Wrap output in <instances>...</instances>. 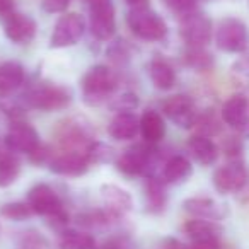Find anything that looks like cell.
Segmentation results:
<instances>
[{
	"mask_svg": "<svg viewBox=\"0 0 249 249\" xmlns=\"http://www.w3.org/2000/svg\"><path fill=\"white\" fill-rule=\"evenodd\" d=\"M55 139L58 140L65 152H79L86 156L89 147L96 142L92 126L84 116H72L58 123L55 130Z\"/></svg>",
	"mask_w": 249,
	"mask_h": 249,
	"instance_id": "1",
	"label": "cell"
},
{
	"mask_svg": "<svg viewBox=\"0 0 249 249\" xmlns=\"http://www.w3.org/2000/svg\"><path fill=\"white\" fill-rule=\"evenodd\" d=\"M118 87V75L107 65H96L82 79V97L89 106L104 103Z\"/></svg>",
	"mask_w": 249,
	"mask_h": 249,
	"instance_id": "2",
	"label": "cell"
},
{
	"mask_svg": "<svg viewBox=\"0 0 249 249\" xmlns=\"http://www.w3.org/2000/svg\"><path fill=\"white\" fill-rule=\"evenodd\" d=\"M70 103H72V92L67 87L50 82L38 84L24 94V104L31 109L58 111L65 109Z\"/></svg>",
	"mask_w": 249,
	"mask_h": 249,
	"instance_id": "3",
	"label": "cell"
},
{
	"mask_svg": "<svg viewBox=\"0 0 249 249\" xmlns=\"http://www.w3.org/2000/svg\"><path fill=\"white\" fill-rule=\"evenodd\" d=\"M128 26L135 36L143 41H160L167 35V24L157 12L149 9L147 5L133 7L128 12Z\"/></svg>",
	"mask_w": 249,
	"mask_h": 249,
	"instance_id": "4",
	"label": "cell"
},
{
	"mask_svg": "<svg viewBox=\"0 0 249 249\" xmlns=\"http://www.w3.org/2000/svg\"><path fill=\"white\" fill-rule=\"evenodd\" d=\"M28 203L33 208V212L43 217H48L50 220L56 222L60 225H65L69 217L62 207V200L55 193L52 186L48 184H36L29 190Z\"/></svg>",
	"mask_w": 249,
	"mask_h": 249,
	"instance_id": "5",
	"label": "cell"
},
{
	"mask_svg": "<svg viewBox=\"0 0 249 249\" xmlns=\"http://www.w3.org/2000/svg\"><path fill=\"white\" fill-rule=\"evenodd\" d=\"M217 48L225 53H242L249 46L248 26L237 18H225L215 29Z\"/></svg>",
	"mask_w": 249,
	"mask_h": 249,
	"instance_id": "6",
	"label": "cell"
},
{
	"mask_svg": "<svg viewBox=\"0 0 249 249\" xmlns=\"http://www.w3.org/2000/svg\"><path fill=\"white\" fill-rule=\"evenodd\" d=\"M82 2L89 12V28L92 36L101 41L113 38L116 31V19L111 0H82Z\"/></svg>",
	"mask_w": 249,
	"mask_h": 249,
	"instance_id": "7",
	"label": "cell"
},
{
	"mask_svg": "<svg viewBox=\"0 0 249 249\" xmlns=\"http://www.w3.org/2000/svg\"><path fill=\"white\" fill-rule=\"evenodd\" d=\"M156 166V149L149 145H137L126 149L116 159V169L124 176H149Z\"/></svg>",
	"mask_w": 249,
	"mask_h": 249,
	"instance_id": "8",
	"label": "cell"
},
{
	"mask_svg": "<svg viewBox=\"0 0 249 249\" xmlns=\"http://www.w3.org/2000/svg\"><path fill=\"white\" fill-rule=\"evenodd\" d=\"M248 183L249 171L241 160H232V162L224 164L213 173V186L222 195L237 193V191L244 190Z\"/></svg>",
	"mask_w": 249,
	"mask_h": 249,
	"instance_id": "9",
	"label": "cell"
},
{
	"mask_svg": "<svg viewBox=\"0 0 249 249\" xmlns=\"http://www.w3.org/2000/svg\"><path fill=\"white\" fill-rule=\"evenodd\" d=\"M84 31H86V21L82 16H79L77 12H69L56 21L52 39H50V46L67 48V46L77 45L84 36Z\"/></svg>",
	"mask_w": 249,
	"mask_h": 249,
	"instance_id": "10",
	"label": "cell"
},
{
	"mask_svg": "<svg viewBox=\"0 0 249 249\" xmlns=\"http://www.w3.org/2000/svg\"><path fill=\"white\" fill-rule=\"evenodd\" d=\"M179 35L188 46H205L212 39V21L201 12H190L179 22Z\"/></svg>",
	"mask_w": 249,
	"mask_h": 249,
	"instance_id": "11",
	"label": "cell"
},
{
	"mask_svg": "<svg viewBox=\"0 0 249 249\" xmlns=\"http://www.w3.org/2000/svg\"><path fill=\"white\" fill-rule=\"evenodd\" d=\"M41 145L39 135L29 123L24 121H14L9 126L7 135H5V147L11 152H21L31 156L38 147Z\"/></svg>",
	"mask_w": 249,
	"mask_h": 249,
	"instance_id": "12",
	"label": "cell"
},
{
	"mask_svg": "<svg viewBox=\"0 0 249 249\" xmlns=\"http://www.w3.org/2000/svg\"><path fill=\"white\" fill-rule=\"evenodd\" d=\"M162 113L181 128H191L198 120L196 106H195L193 99L184 94L167 97L162 103Z\"/></svg>",
	"mask_w": 249,
	"mask_h": 249,
	"instance_id": "13",
	"label": "cell"
},
{
	"mask_svg": "<svg viewBox=\"0 0 249 249\" xmlns=\"http://www.w3.org/2000/svg\"><path fill=\"white\" fill-rule=\"evenodd\" d=\"M4 31L12 43L26 45L36 36V21L28 14L9 12L4 18Z\"/></svg>",
	"mask_w": 249,
	"mask_h": 249,
	"instance_id": "14",
	"label": "cell"
},
{
	"mask_svg": "<svg viewBox=\"0 0 249 249\" xmlns=\"http://www.w3.org/2000/svg\"><path fill=\"white\" fill-rule=\"evenodd\" d=\"M101 198H103L104 210L113 218L123 217L133 207L132 195L116 184H103L101 186Z\"/></svg>",
	"mask_w": 249,
	"mask_h": 249,
	"instance_id": "15",
	"label": "cell"
},
{
	"mask_svg": "<svg viewBox=\"0 0 249 249\" xmlns=\"http://www.w3.org/2000/svg\"><path fill=\"white\" fill-rule=\"evenodd\" d=\"M184 210L195 218H205V220H222L227 215V208L225 205L215 201L213 198L208 196H193L184 200L183 203Z\"/></svg>",
	"mask_w": 249,
	"mask_h": 249,
	"instance_id": "16",
	"label": "cell"
},
{
	"mask_svg": "<svg viewBox=\"0 0 249 249\" xmlns=\"http://www.w3.org/2000/svg\"><path fill=\"white\" fill-rule=\"evenodd\" d=\"M90 162L86 154L79 152H63L50 160V169L60 176H80L87 173Z\"/></svg>",
	"mask_w": 249,
	"mask_h": 249,
	"instance_id": "17",
	"label": "cell"
},
{
	"mask_svg": "<svg viewBox=\"0 0 249 249\" xmlns=\"http://www.w3.org/2000/svg\"><path fill=\"white\" fill-rule=\"evenodd\" d=\"M222 120L235 130H242L249 120V103L244 96L235 94L222 106Z\"/></svg>",
	"mask_w": 249,
	"mask_h": 249,
	"instance_id": "18",
	"label": "cell"
},
{
	"mask_svg": "<svg viewBox=\"0 0 249 249\" xmlns=\"http://www.w3.org/2000/svg\"><path fill=\"white\" fill-rule=\"evenodd\" d=\"M184 232L191 237L193 242H208V241H220L222 227L213 220L205 218H195L184 224Z\"/></svg>",
	"mask_w": 249,
	"mask_h": 249,
	"instance_id": "19",
	"label": "cell"
},
{
	"mask_svg": "<svg viewBox=\"0 0 249 249\" xmlns=\"http://www.w3.org/2000/svg\"><path fill=\"white\" fill-rule=\"evenodd\" d=\"M107 132L116 140H132L140 132V120L133 113H118L111 120Z\"/></svg>",
	"mask_w": 249,
	"mask_h": 249,
	"instance_id": "20",
	"label": "cell"
},
{
	"mask_svg": "<svg viewBox=\"0 0 249 249\" xmlns=\"http://www.w3.org/2000/svg\"><path fill=\"white\" fill-rule=\"evenodd\" d=\"M188 150L191 157L201 166H212L218 157V149L213 140L207 135H195L188 140Z\"/></svg>",
	"mask_w": 249,
	"mask_h": 249,
	"instance_id": "21",
	"label": "cell"
},
{
	"mask_svg": "<svg viewBox=\"0 0 249 249\" xmlns=\"http://www.w3.org/2000/svg\"><path fill=\"white\" fill-rule=\"evenodd\" d=\"M140 133L147 143H156L166 135V124L156 109H147L140 116Z\"/></svg>",
	"mask_w": 249,
	"mask_h": 249,
	"instance_id": "22",
	"label": "cell"
},
{
	"mask_svg": "<svg viewBox=\"0 0 249 249\" xmlns=\"http://www.w3.org/2000/svg\"><path fill=\"white\" fill-rule=\"evenodd\" d=\"M24 67L18 62H5L0 65V96H7L24 82Z\"/></svg>",
	"mask_w": 249,
	"mask_h": 249,
	"instance_id": "23",
	"label": "cell"
},
{
	"mask_svg": "<svg viewBox=\"0 0 249 249\" xmlns=\"http://www.w3.org/2000/svg\"><path fill=\"white\" fill-rule=\"evenodd\" d=\"M193 174V166L183 156H174L166 160L162 167V181L166 184H178L186 181Z\"/></svg>",
	"mask_w": 249,
	"mask_h": 249,
	"instance_id": "24",
	"label": "cell"
},
{
	"mask_svg": "<svg viewBox=\"0 0 249 249\" xmlns=\"http://www.w3.org/2000/svg\"><path fill=\"white\" fill-rule=\"evenodd\" d=\"M164 181L157 179L154 176L147 178L145 184V203L147 210L152 212V213H160V212L166 208L167 203V193L166 188H164Z\"/></svg>",
	"mask_w": 249,
	"mask_h": 249,
	"instance_id": "25",
	"label": "cell"
},
{
	"mask_svg": "<svg viewBox=\"0 0 249 249\" xmlns=\"http://www.w3.org/2000/svg\"><path fill=\"white\" fill-rule=\"evenodd\" d=\"M21 174V162L11 150H0V188H9Z\"/></svg>",
	"mask_w": 249,
	"mask_h": 249,
	"instance_id": "26",
	"label": "cell"
},
{
	"mask_svg": "<svg viewBox=\"0 0 249 249\" xmlns=\"http://www.w3.org/2000/svg\"><path fill=\"white\" fill-rule=\"evenodd\" d=\"M149 73L152 84L160 90H169L176 82V73L173 67L164 60H152L149 65Z\"/></svg>",
	"mask_w": 249,
	"mask_h": 249,
	"instance_id": "27",
	"label": "cell"
},
{
	"mask_svg": "<svg viewBox=\"0 0 249 249\" xmlns=\"http://www.w3.org/2000/svg\"><path fill=\"white\" fill-rule=\"evenodd\" d=\"M60 249H97L96 239L87 232L65 231L58 242Z\"/></svg>",
	"mask_w": 249,
	"mask_h": 249,
	"instance_id": "28",
	"label": "cell"
},
{
	"mask_svg": "<svg viewBox=\"0 0 249 249\" xmlns=\"http://www.w3.org/2000/svg\"><path fill=\"white\" fill-rule=\"evenodd\" d=\"M184 63L195 70H208L213 65V56L205 52L203 46H188L184 52Z\"/></svg>",
	"mask_w": 249,
	"mask_h": 249,
	"instance_id": "29",
	"label": "cell"
},
{
	"mask_svg": "<svg viewBox=\"0 0 249 249\" xmlns=\"http://www.w3.org/2000/svg\"><path fill=\"white\" fill-rule=\"evenodd\" d=\"M0 215L9 220H16V222H21L29 218L31 215H35L33 208L29 207L28 201H14V203H5L2 205L0 208Z\"/></svg>",
	"mask_w": 249,
	"mask_h": 249,
	"instance_id": "30",
	"label": "cell"
},
{
	"mask_svg": "<svg viewBox=\"0 0 249 249\" xmlns=\"http://www.w3.org/2000/svg\"><path fill=\"white\" fill-rule=\"evenodd\" d=\"M116 157L113 147L106 145L103 142H94L92 145L87 150V159L90 164H104V162H111Z\"/></svg>",
	"mask_w": 249,
	"mask_h": 249,
	"instance_id": "31",
	"label": "cell"
},
{
	"mask_svg": "<svg viewBox=\"0 0 249 249\" xmlns=\"http://www.w3.org/2000/svg\"><path fill=\"white\" fill-rule=\"evenodd\" d=\"M137 106H139V97H137V94H132V92L121 94L120 97H116V99L111 103V109L118 111V113H130V111H133Z\"/></svg>",
	"mask_w": 249,
	"mask_h": 249,
	"instance_id": "32",
	"label": "cell"
},
{
	"mask_svg": "<svg viewBox=\"0 0 249 249\" xmlns=\"http://www.w3.org/2000/svg\"><path fill=\"white\" fill-rule=\"evenodd\" d=\"M167 9L181 16H186L196 9V0H164Z\"/></svg>",
	"mask_w": 249,
	"mask_h": 249,
	"instance_id": "33",
	"label": "cell"
},
{
	"mask_svg": "<svg viewBox=\"0 0 249 249\" xmlns=\"http://www.w3.org/2000/svg\"><path fill=\"white\" fill-rule=\"evenodd\" d=\"M72 0H43L41 9L48 14H56V12H63Z\"/></svg>",
	"mask_w": 249,
	"mask_h": 249,
	"instance_id": "34",
	"label": "cell"
},
{
	"mask_svg": "<svg viewBox=\"0 0 249 249\" xmlns=\"http://www.w3.org/2000/svg\"><path fill=\"white\" fill-rule=\"evenodd\" d=\"M188 249H222L220 241H208V242H191Z\"/></svg>",
	"mask_w": 249,
	"mask_h": 249,
	"instance_id": "35",
	"label": "cell"
},
{
	"mask_svg": "<svg viewBox=\"0 0 249 249\" xmlns=\"http://www.w3.org/2000/svg\"><path fill=\"white\" fill-rule=\"evenodd\" d=\"M97 249H126V242L123 239H109Z\"/></svg>",
	"mask_w": 249,
	"mask_h": 249,
	"instance_id": "36",
	"label": "cell"
},
{
	"mask_svg": "<svg viewBox=\"0 0 249 249\" xmlns=\"http://www.w3.org/2000/svg\"><path fill=\"white\" fill-rule=\"evenodd\" d=\"M14 7V0H0V14H9Z\"/></svg>",
	"mask_w": 249,
	"mask_h": 249,
	"instance_id": "37",
	"label": "cell"
},
{
	"mask_svg": "<svg viewBox=\"0 0 249 249\" xmlns=\"http://www.w3.org/2000/svg\"><path fill=\"white\" fill-rule=\"evenodd\" d=\"M128 2V5H132V7H142V5H145L147 0H126Z\"/></svg>",
	"mask_w": 249,
	"mask_h": 249,
	"instance_id": "38",
	"label": "cell"
}]
</instances>
